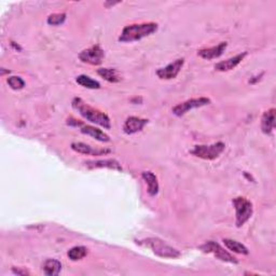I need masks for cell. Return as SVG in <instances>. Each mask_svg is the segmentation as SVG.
I'll use <instances>...</instances> for the list:
<instances>
[{
    "label": "cell",
    "instance_id": "21",
    "mask_svg": "<svg viewBox=\"0 0 276 276\" xmlns=\"http://www.w3.org/2000/svg\"><path fill=\"white\" fill-rule=\"evenodd\" d=\"M77 83L79 84V86L87 88V89H91V90H98L101 89V83L98 81L92 79L91 77L87 76V75H80L76 78Z\"/></svg>",
    "mask_w": 276,
    "mask_h": 276
},
{
    "label": "cell",
    "instance_id": "22",
    "mask_svg": "<svg viewBox=\"0 0 276 276\" xmlns=\"http://www.w3.org/2000/svg\"><path fill=\"white\" fill-rule=\"evenodd\" d=\"M67 255L72 261H78L88 255V248L84 246H75L68 250Z\"/></svg>",
    "mask_w": 276,
    "mask_h": 276
},
{
    "label": "cell",
    "instance_id": "2",
    "mask_svg": "<svg viewBox=\"0 0 276 276\" xmlns=\"http://www.w3.org/2000/svg\"><path fill=\"white\" fill-rule=\"evenodd\" d=\"M158 30V24L153 22L141 23V24L127 25L122 30L119 37L120 42H134L142 40L143 38L148 37Z\"/></svg>",
    "mask_w": 276,
    "mask_h": 276
},
{
    "label": "cell",
    "instance_id": "11",
    "mask_svg": "<svg viewBox=\"0 0 276 276\" xmlns=\"http://www.w3.org/2000/svg\"><path fill=\"white\" fill-rule=\"evenodd\" d=\"M147 124V119H142L138 117H128L123 125V132L127 135H133L143 131V128Z\"/></svg>",
    "mask_w": 276,
    "mask_h": 276
},
{
    "label": "cell",
    "instance_id": "19",
    "mask_svg": "<svg viewBox=\"0 0 276 276\" xmlns=\"http://www.w3.org/2000/svg\"><path fill=\"white\" fill-rule=\"evenodd\" d=\"M42 269L45 275L54 276L58 275L60 270H62V263L55 259H48L42 265Z\"/></svg>",
    "mask_w": 276,
    "mask_h": 276
},
{
    "label": "cell",
    "instance_id": "24",
    "mask_svg": "<svg viewBox=\"0 0 276 276\" xmlns=\"http://www.w3.org/2000/svg\"><path fill=\"white\" fill-rule=\"evenodd\" d=\"M65 20H66V14L65 13H54V14L50 15V17L47 20V22H48L49 25L58 26V25H62L63 23L65 22Z\"/></svg>",
    "mask_w": 276,
    "mask_h": 276
},
{
    "label": "cell",
    "instance_id": "13",
    "mask_svg": "<svg viewBox=\"0 0 276 276\" xmlns=\"http://www.w3.org/2000/svg\"><path fill=\"white\" fill-rule=\"evenodd\" d=\"M228 47L227 42H220L219 44H217L216 47H212V48H205V49H201L197 51V55L202 57L203 59H214V58H218L220 57L222 54H224V52L226 51Z\"/></svg>",
    "mask_w": 276,
    "mask_h": 276
},
{
    "label": "cell",
    "instance_id": "26",
    "mask_svg": "<svg viewBox=\"0 0 276 276\" xmlns=\"http://www.w3.org/2000/svg\"><path fill=\"white\" fill-rule=\"evenodd\" d=\"M120 3H105V6L108 7V6H114V5H118Z\"/></svg>",
    "mask_w": 276,
    "mask_h": 276
},
{
    "label": "cell",
    "instance_id": "16",
    "mask_svg": "<svg viewBox=\"0 0 276 276\" xmlns=\"http://www.w3.org/2000/svg\"><path fill=\"white\" fill-rule=\"evenodd\" d=\"M275 127V109L271 108L265 111L261 119V129L264 134H271Z\"/></svg>",
    "mask_w": 276,
    "mask_h": 276
},
{
    "label": "cell",
    "instance_id": "9",
    "mask_svg": "<svg viewBox=\"0 0 276 276\" xmlns=\"http://www.w3.org/2000/svg\"><path fill=\"white\" fill-rule=\"evenodd\" d=\"M185 64V58H178L174 60L173 63L168 64L165 67L160 68L157 71V76L162 80H172L175 79L180 73L181 68Z\"/></svg>",
    "mask_w": 276,
    "mask_h": 276
},
{
    "label": "cell",
    "instance_id": "14",
    "mask_svg": "<svg viewBox=\"0 0 276 276\" xmlns=\"http://www.w3.org/2000/svg\"><path fill=\"white\" fill-rule=\"evenodd\" d=\"M86 166L88 168H109L114 171H122L121 164L114 159H106V160H97V161H87Z\"/></svg>",
    "mask_w": 276,
    "mask_h": 276
},
{
    "label": "cell",
    "instance_id": "10",
    "mask_svg": "<svg viewBox=\"0 0 276 276\" xmlns=\"http://www.w3.org/2000/svg\"><path fill=\"white\" fill-rule=\"evenodd\" d=\"M72 149L76 152L81 153V155H86V156H94V157H99V156H106L108 153L111 152L110 149L103 148V149H98V148H93L92 146L87 145L84 143H73L72 144Z\"/></svg>",
    "mask_w": 276,
    "mask_h": 276
},
{
    "label": "cell",
    "instance_id": "3",
    "mask_svg": "<svg viewBox=\"0 0 276 276\" xmlns=\"http://www.w3.org/2000/svg\"><path fill=\"white\" fill-rule=\"evenodd\" d=\"M140 245L143 246L149 247L153 254L161 258H168V259H176L180 257V252L166 244L164 241L158 239V237H149V239H145L138 242Z\"/></svg>",
    "mask_w": 276,
    "mask_h": 276
},
{
    "label": "cell",
    "instance_id": "20",
    "mask_svg": "<svg viewBox=\"0 0 276 276\" xmlns=\"http://www.w3.org/2000/svg\"><path fill=\"white\" fill-rule=\"evenodd\" d=\"M224 243L229 250L236 252V254H241V255H248L249 254L248 248L245 246V245L241 244L240 242H237L235 240L225 239Z\"/></svg>",
    "mask_w": 276,
    "mask_h": 276
},
{
    "label": "cell",
    "instance_id": "7",
    "mask_svg": "<svg viewBox=\"0 0 276 276\" xmlns=\"http://www.w3.org/2000/svg\"><path fill=\"white\" fill-rule=\"evenodd\" d=\"M210 104H211V99L207 97L191 98V99H188V101H186V102L176 105L172 109V111L175 116L182 117V116H185V114L187 112H189L190 110L195 109V108H200V107L210 105Z\"/></svg>",
    "mask_w": 276,
    "mask_h": 276
},
{
    "label": "cell",
    "instance_id": "15",
    "mask_svg": "<svg viewBox=\"0 0 276 276\" xmlns=\"http://www.w3.org/2000/svg\"><path fill=\"white\" fill-rule=\"evenodd\" d=\"M81 133L89 135L91 137L95 138L96 141L102 142V143H108L110 142V137L107 135L105 132H103L102 129H99L95 126L92 125H83L81 126Z\"/></svg>",
    "mask_w": 276,
    "mask_h": 276
},
{
    "label": "cell",
    "instance_id": "23",
    "mask_svg": "<svg viewBox=\"0 0 276 276\" xmlns=\"http://www.w3.org/2000/svg\"><path fill=\"white\" fill-rule=\"evenodd\" d=\"M7 82H8V84H9V87L15 91L22 90L25 87V81L23 80L21 77H17V76L9 77V78L7 79Z\"/></svg>",
    "mask_w": 276,
    "mask_h": 276
},
{
    "label": "cell",
    "instance_id": "6",
    "mask_svg": "<svg viewBox=\"0 0 276 276\" xmlns=\"http://www.w3.org/2000/svg\"><path fill=\"white\" fill-rule=\"evenodd\" d=\"M200 248L202 251L207 252V254H213L217 259L221 260V261L224 262H228V263H239V260H237L233 255L228 252L224 247H221V245L214 242V241H210L203 245H201Z\"/></svg>",
    "mask_w": 276,
    "mask_h": 276
},
{
    "label": "cell",
    "instance_id": "8",
    "mask_svg": "<svg viewBox=\"0 0 276 276\" xmlns=\"http://www.w3.org/2000/svg\"><path fill=\"white\" fill-rule=\"evenodd\" d=\"M79 58L81 62L86 64L94 65V66L101 65L105 58V51L99 47L98 44H96V45H93V47L80 52Z\"/></svg>",
    "mask_w": 276,
    "mask_h": 276
},
{
    "label": "cell",
    "instance_id": "1",
    "mask_svg": "<svg viewBox=\"0 0 276 276\" xmlns=\"http://www.w3.org/2000/svg\"><path fill=\"white\" fill-rule=\"evenodd\" d=\"M73 108L78 111L81 117H83L86 120H88L91 123L97 124L104 128L109 129L111 127V121L107 114L101 110L95 109L93 107L88 105L80 97H75L72 103Z\"/></svg>",
    "mask_w": 276,
    "mask_h": 276
},
{
    "label": "cell",
    "instance_id": "17",
    "mask_svg": "<svg viewBox=\"0 0 276 276\" xmlns=\"http://www.w3.org/2000/svg\"><path fill=\"white\" fill-rule=\"evenodd\" d=\"M142 177L148 186V190H147L148 194L150 196H156L159 193V188H160L157 176L152 172H143Z\"/></svg>",
    "mask_w": 276,
    "mask_h": 276
},
{
    "label": "cell",
    "instance_id": "18",
    "mask_svg": "<svg viewBox=\"0 0 276 276\" xmlns=\"http://www.w3.org/2000/svg\"><path fill=\"white\" fill-rule=\"evenodd\" d=\"M97 74L102 77V78L110 83H118L122 80L120 74L117 69L114 68H99L97 69Z\"/></svg>",
    "mask_w": 276,
    "mask_h": 276
},
{
    "label": "cell",
    "instance_id": "12",
    "mask_svg": "<svg viewBox=\"0 0 276 276\" xmlns=\"http://www.w3.org/2000/svg\"><path fill=\"white\" fill-rule=\"evenodd\" d=\"M248 52L245 51L243 53H240V54H237L233 57H230L226 60H222V62L217 63L215 65V69H216L217 72H229L234 69L237 65H240L242 63V60L247 56Z\"/></svg>",
    "mask_w": 276,
    "mask_h": 276
},
{
    "label": "cell",
    "instance_id": "25",
    "mask_svg": "<svg viewBox=\"0 0 276 276\" xmlns=\"http://www.w3.org/2000/svg\"><path fill=\"white\" fill-rule=\"evenodd\" d=\"M13 273H15V274H22V275L29 274L27 271H21V270H17V269H15V267L13 269Z\"/></svg>",
    "mask_w": 276,
    "mask_h": 276
},
{
    "label": "cell",
    "instance_id": "5",
    "mask_svg": "<svg viewBox=\"0 0 276 276\" xmlns=\"http://www.w3.org/2000/svg\"><path fill=\"white\" fill-rule=\"evenodd\" d=\"M225 149L226 145L222 142H218L212 145H197L190 153L203 160H215L225 151Z\"/></svg>",
    "mask_w": 276,
    "mask_h": 276
},
{
    "label": "cell",
    "instance_id": "4",
    "mask_svg": "<svg viewBox=\"0 0 276 276\" xmlns=\"http://www.w3.org/2000/svg\"><path fill=\"white\" fill-rule=\"evenodd\" d=\"M232 202L235 209L236 227L241 228L251 218L252 213H254V207H252V203L244 196L235 197Z\"/></svg>",
    "mask_w": 276,
    "mask_h": 276
}]
</instances>
